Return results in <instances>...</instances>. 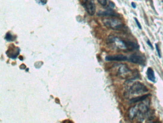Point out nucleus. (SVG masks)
<instances>
[{
  "label": "nucleus",
  "instance_id": "nucleus-1",
  "mask_svg": "<svg viewBox=\"0 0 163 123\" xmlns=\"http://www.w3.org/2000/svg\"><path fill=\"white\" fill-rule=\"evenodd\" d=\"M107 43L113 48L122 51H134L140 48L139 45L136 42L129 40H124L114 35L109 36Z\"/></svg>",
  "mask_w": 163,
  "mask_h": 123
},
{
  "label": "nucleus",
  "instance_id": "nucleus-2",
  "mask_svg": "<svg viewBox=\"0 0 163 123\" xmlns=\"http://www.w3.org/2000/svg\"><path fill=\"white\" fill-rule=\"evenodd\" d=\"M118 74L120 77L129 81L139 78V74L138 71L136 70L132 71L127 65L124 64L119 65Z\"/></svg>",
  "mask_w": 163,
  "mask_h": 123
},
{
  "label": "nucleus",
  "instance_id": "nucleus-3",
  "mask_svg": "<svg viewBox=\"0 0 163 123\" xmlns=\"http://www.w3.org/2000/svg\"><path fill=\"white\" fill-rule=\"evenodd\" d=\"M148 91V89L144 84L140 82H136L129 88L127 91L125 93V96L128 97L131 95L143 94Z\"/></svg>",
  "mask_w": 163,
  "mask_h": 123
},
{
  "label": "nucleus",
  "instance_id": "nucleus-4",
  "mask_svg": "<svg viewBox=\"0 0 163 123\" xmlns=\"http://www.w3.org/2000/svg\"><path fill=\"white\" fill-rule=\"evenodd\" d=\"M105 26L115 30H122L124 29V24L119 19L115 18H107L103 20Z\"/></svg>",
  "mask_w": 163,
  "mask_h": 123
},
{
  "label": "nucleus",
  "instance_id": "nucleus-5",
  "mask_svg": "<svg viewBox=\"0 0 163 123\" xmlns=\"http://www.w3.org/2000/svg\"><path fill=\"white\" fill-rule=\"evenodd\" d=\"M128 61L132 63L145 66L147 63V58L144 54H132L128 57Z\"/></svg>",
  "mask_w": 163,
  "mask_h": 123
},
{
  "label": "nucleus",
  "instance_id": "nucleus-6",
  "mask_svg": "<svg viewBox=\"0 0 163 123\" xmlns=\"http://www.w3.org/2000/svg\"><path fill=\"white\" fill-rule=\"evenodd\" d=\"M82 5L90 16H93L96 12V5L93 0H82Z\"/></svg>",
  "mask_w": 163,
  "mask_h": 123
},
{
  "label": "nucleus",
  "instance_id": "nucleus-7",
  "mask_svg": "<svg viewBox=\"0 0 163 123\" xmlns=\"http://www.w3.org/2000/svg\"><path fill=\"white\" fill-rule=\"evenodd\" d=\"M105 60L107 61H128V57L123 54L108 55L106 57Z\"/></svg>",
  "mask_w": 163,
  "mask_h": 123
},
{
  "label": "nucleus",
  "instance_id": "nucleus-8",
  "mask_svg": "<svg viewBox=\"0 0 163 123\" xmlns=\"http://www.w3.org/2000/svg\"><path fill=\"white\" fill-rule=\"evenodd\" d=\"M139 113V104L130 108L128 110V116L131 120L135 118Z\"/></svg>",
  "mask_w": 163,
  "mask_h": 123
},
{
  "label": "nucleus",
  "instance_id": "nucleus-9",
  "mask_svg": "<svg viewBox=\"0 0 163 123\" xmlns=\"http://www.w3.org/2000/svg\"><path fill=\"white\" fill-rule=\"evenodd\" d=\"M99 17H120L118 14L112 11V10L108 9L107 11H99L97 14Z\"/></svg>",
  "mask_w": 163,
  "mask_h": 123
},
{
  "label": "nucleus",
  "instance_id": "nucleus-10",
  "mask_svg": "<svg viewBox=\"0 0 163 123\" xmlns=\"http://www.w3.org/2000/svg\"><path fill=\"white\" fill-rule=\"evenodd\" d=\"M151 95V94H147L138 97H134L130 100V103H139V102H143L147 99L148 97Z\"/></svg>",
  "mask_w": 163,
  "mask_h": 123
},
{
  "label": "nucleus",
  "instance_id": "nucleus-11",
  "mask_svg": "<svg viewBox=\"0 0 163 123\" xmlns=\"http://www.w3.org/2000/svg\"><path fill=\"white\" fill-rule=\"evenodd\" d=\"M147 78L150 81L156 82V78L155 76V72L151 67H148L147 71Z\"/></svg>",
  "mask_w": 163,
  "mask_h": 123
},
{
  "label": "nucleus",
  "instance_id": "nucleus-12",
  "mask_svg": "<svg viewBox=\"0 0 163 123\" xmlns=\"http://www.w3.org/2000/svg\"><path fill=\"white\" fill-rule=\"evenodd\" d=\"M5 39L8 41H12L14 39V37L11 33H10L9 32L7 33L5 36Z\"/></svg>",
  "mask_w": 163,
  "mask_h": 123
},
{
  "label": "nucleus",
  "instance_id": "nucleus-13",
  "mask_svg": "<svg viewBox=\"0 0 163 123\" xmlns=\"http://www.w3.org/2000/svg\"><path fill=\"white\" fill-rule=\"evenodd\" d=\"M155 46H156V51H157V54H158L159 57L161 58V51H160V50L159 45L156 43V44H155Z\"/></svg>",
  "mask_w": 163,
  "mask_h": 123
},
{
  "label": "nucleus",
  "instance_id": "nucleus-14",
  "mask_svg": "<svg viewBox=\"0 0 163 123\" xmlns=\"http://www.w3.org/2000/svg\"><path fill=\"white\" fill-rule=\"evenodd\" d=\"M37 4L41 5H45L47 3V0H36Z\"/></svg>",
  "mask_w": 163,
  "mask_h": 123
},
{
  "label": "nucleus",
  "instance_id": "nucleus-15",
  "mask_svg": "<svg viewBox=\"0 0 163 123\" xmlns=\"http://www.w3.org/2000/svg\"><path fill=\"white\" fill-rule=\"evenodd\" d=\"M134 19H135V21L136 22V25H137V26H138V28L140 29H142V26H141V24L140 23L138 20L137 19V18H135V17Z\"/></svg>",
  "mask_w": 163,
  "mask_h": 123
},
{
  "label": "nucleus",
  "instance_id": "nucleus-16",
  "mask_svg": "<svg viewBox=\"0 0 163 123\" xmlns=\"http://www.w3.org/2000/svg\"><path fill=\"white\" fill-rule=\"evenodd\" d=\"M99 2L102 6H105L107 5V0H99Z\"/></svg>",
  "mask_w": 163,
  "mask_h": 123
},
{
  "label": "nucleus",
  "instance_id": "nucleus-17",
  "mask_svg": "<svg viewBox=\"0 0 163 123\" xmlns=\"http://www.w3.org/2000/svg\"><path fill=\"white\" fill-rule=\"evenodd\" d=\"M109 6L110 7V9L114 8V7H115V4L112 2H109Z\"/></svg>",
  "mask_w": 163,
  "mask_h": 123
},
{
  "label": "nucleus",
  "instance_id": "nucleus-18",
  "mask_svg": "<svg viewBox=\"0 0 163 123\" xmlns=\"http://www.w3.org/2000/svg\"><path fill=\"white\" fill-rule=\"evenodd\" d=\"M147 44H148V45L149 46L150 48H151L152 50H154V47L153 46L151 42H150V40H147Z\"/></svg>",
  "mask_w": 163,
  "mask_h": 123
},
{
  "label": "nucleus",
  "instance_id": "nucleus-19",
  "mask_svg": "<svg viewBox=\"0 0 163 123\" xmlns=\"http://www.w3.org/2000/svg\"><path fill=\"white\" fill-rule=\"evenodd\" d=\"M131 5L132 6V8H134V9L136 8V5L135 4V2H132L131 3Z\"/></svg>",
  "mask_w": 163,
  "mask_h": 123
},
{
  "label": "nucleus",
  "instance_id": "nucleus-20",
  "mask_svg": "<svg viewBox=\"0 0 163 123\" xmlns=\"http://www.w3.org/2000/svg\"></svg>",
  "mask_w": 163,
  "mask_h": 123
}]
</instances>
